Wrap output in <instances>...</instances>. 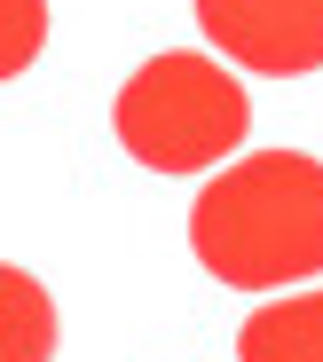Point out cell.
<instances>
[{"label":"cell","instance_id":"6da1fadb","mask_svg":"<svg viewBox=\"0 0 323 362\" xmlns=\"http://www.w3.org/2000/svg\"><path fill=\"white\" fill-rule=\"evenodd\" d=\"M189 252L229 291H284L323 276V158L252 150L189 205Z\"/></svg>","mask_w":323,"mask_h":362},{"label":"cell","instance_id":"7a4b0ae2","mask_svg":"<svg viewBox=\"0 0 323 362\" xmlns=\"http://www.w3.org/2000/svg\"><path fill=\"white\" fill-rule=\"evenodd\" d=\"M110 127L126 142V158L150 165V173H205L221 165L244 127H252V103H244V79L221 71L213 55H150V64L118 87L110 103Z\"/></svg>","mask_w":323,"mask_h":362},{"label":"cell","instance_id":"3957f363","mask_svg":"<svg viewBox=\"0 0 323 362\" xmlns=\"http://www.w3.org/2000/svg\"><path fill=\"white\" fill-rule=\"evenodd\" d=\"M198 32L213 55L261 79L323 71V0H198Z\"/></svg>","mask_w":323,"mask_h":362},{"label":"cell","instance_id":"277c9868","mask_svg":"<svg viewBox=\"0 0 323 362\" xmlns=\"http://www.w3.org/2000/svg\"><path fill=\"white\" fill-rule=\"evenodd\" d=\"M237 362H323V291L252 308L237 331Z\"/></svg>","mask_w":323,"mask_h":362},{"label":"cell","instance_id":"5b68a950","mask_svg":"<svg viewBox=\"0 0 323 362\" xmlns=\"http://www.w3.org/2000/svg\"><path fill=\"white\" fill-rule=\"evenodd\" d=\"M8 362H47V291L8 268Z\"/></svg>","mask_w":323,"mask_h":362},{"label":"cell","instance_id":"8992f818","mask_svg":"<svg viewBox=\"0 0 323 362\" xmlns=\"http://www.w3.org/2000/svg\"><path fill=\"white\" fill-rule=\"evenodd\" d=\"M32 47H40V0H8V71L32 64Z\"/></svg>","mask_w":323,"mask_h":362}]
</instances>
